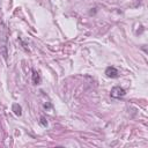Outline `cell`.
I'll use <instances>...</instances> for the list:
<instances>
[{
  "label": "cell",
  "mask_w": 148,
  "mask_h": 148,
  "mask_svg": "<svg viewBox=\"0 0 148 148\" xmlns=\"http://www.w3.org/2000/svg\"><path fill=\"white\" fill-rule=\"evenodd\" d=\"M7 29L3 23H0V53L2 54L3 59H7L8 52V42H7Z\"/></svg>",
  "instance_id": "1"
},
{
  "label": "cell",
  "mask_w": 148,
  "mask_h": 148,
  "mask_svg": "<svg viewBox=\"0 0 148 148\" xmlns=\"http://www.w3.org/2000/svg\"><path fill=\"white\" fill-rule=\"evenodd\" d=\"M110 95H111L112 98H120V97H124L126 95V91H125L124 88H121L119 86H116V87H113L111 89Z\"/></svg>",
  "instance_id": "2"
},
{
  "label": "cell",
  "mask_w": 148,
  "mask_h": 148,
  "mask_svg": "<svg viewBox=\"0 0 148 148\" xmlns=\"http://www.w3.org/2000/svg\"><path fill=\"white\" fill-rule=\"evenodd\" d=\"M105 75H106L108 77L116 79V77L119 76V72H118V69H117L116 67H113V66H109V67H106V69H105Z\"/></svg>",
  "instance_id": "3"
},
{
  "label": "cell",
  "mask_w": 148,
  "mask_h": 148,
  "mask_svg": "<svg viewBox=\"0 0 148 148\" xmlns=\"http://www.w3.org/2000/svg\"><path fill=\"white\" fill-rule=\"evenodd\" d=\"M12 110L14 111V113H15L16 116H21V114H22V108H21V105H18L17 103L13 104V108H12Z\"/></svg>",
  "instance_id": "4"
},
{
  "label": "cell",
  "mask_w": 148,
  "mask_h": 148,
  "mask_svg": "<svg viewBox=\"0 0 148 148\" xmlns=\"http://www.w3.org/2000/svg\"><path fill=\"white\" fill-rule=\"evenodd\" d=\"M32 81H34L35 84H39V83H40V76H39V73L36 72V71L32 72Z\"/></svg>",
  "instance_id": "5"
},
{
  "label": "cell",
  "mask_w": 148,
  "mask_h": 148,
  "mask_svg": "<svg viewBox=\"0 0 148 148\" xmlns=\"http://www.w3.org/2000/svg\"><path fill=\"white\" fill-rule=\"evenodd\" d=\"M39 123H40V125H42V126H44V127H46V126H47V121H46V119H45L44 117H42V118H40Z\"/></svg>",
  "instance_id": "6"
}]
</instances>
